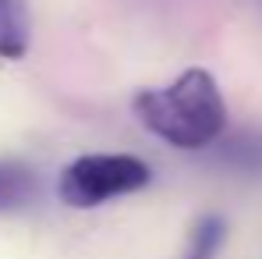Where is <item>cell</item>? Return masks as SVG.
<instances>
[{"label": "cell", "instance_id": "3", "mask_svg": "<svg viewBox=\"0 0 262 259\" xmlns=\"http://www.w3.org/2000/svg\"><path fill=\"white\" fill-rule=\"evenodd\" d=\"M39 203V174L29 164L0 160V213H18Z\"/></svg>", "mask_w": 262, "mask_h": 259}, {"label": "cell", "instance_id": "2", "mask_svg": "<svg viewBox=\"0 0 262 259\" xmlns=\"http://www.w3.org/2000/svg\"><path fill=\"white\" fill-rule=\"evenodd\" d=\"M149 181H152V171L138 156L89 153L64 167L60 181H57V195H60V203H68L75 210H92L117 195H131V192L145 188Z\"/></svg>", "mask_w": 262, "mask_h": 259}, {"label": "cell", "instance_id": "5", "mask_svg": "<svg viewBox=\"0 0 262 259\" xmlns=\"http://www.w3.org/2000/svg\"><path fill=\"white\" fill-rule=\"evenodd\" d=\"M216 164L248 177H262V131H237L216 146Z\"/></svg>", "mask_w": 262, "mask_h": 259}, {"label": "cell", "instance_id": "4", "mask_svg": "<svg viewBox=\"0 0 262 259\" xmlns=\"http://www.w3.org/2000/svg\"><path fill=\"white\" fill-rule=\"evenodd\" d=\"M32 43V14L25 0H0V57L18 61Z\"/></svg>", "mask_w": 262, "mask_h": 259}, {"label": "cell", "instance_id": "6", "mask_svg": "<svg viewBox=\"0 0 262 259\" xmlns=\"http://www.w3.org/2000/svg\"><path fill=\"white\" fill-rule=\"evenodd\" d=\"M223 238H227V224L223 216H202L188 238V249L181 259H216V252L223 249Z\"/></svg>", "mask_w": 262, "mask_h": 259}, {"label": "cell", "instance_id": "1", "mask_svg": "<svg viewBox=\"0 0 262 259\" xmlns=\"http://www.w3.org/2000/svg\"><path fill=\"white\" fill-rule=\"evenodd\" d=\"M135 117L156 138L177 149H206L227 128V103L216 78L202 68L184 71L163 89H142L135 96Z\"/></svg>", "mask_w": 262, "mask_h": 259}]
</instances>
